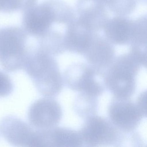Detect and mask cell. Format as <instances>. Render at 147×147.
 <instances>
[{"label": "cell", "instance_id": "1", "mask_svg": "<svg viewBox=\"0 0 147 147\" xmlns=\"http://www.w3.org/2000/svg\"><path fill=\"white\" fill-rule=\"evenodd\" d=\"M23 12V29L36 39L46 34L55 24L67 25L76 16L73 8L62 0H46Z\"/></svg>", "mask_w": 147, "mask_h": 147}, {"label": "cell", "instance_id": "2", "mask_svg": "<svg viewBox=\"0 0 147 147\" xmlns=\"http://www.w3.org/2000/svg\"><path fill=\"white\" fill-rule=\"evenodd\" d=\"M23 69L42 95L52 97L61 91L62 81L57 62L39 47L29 49Z\"/></svg>", "mask_w": 147, "mask_h": 147}, {"label": "cell", "instance_id": "3", "mask_svg": "<svg viewBox=\"0 0 147 147\" xmlns=\"http://www.w3.org/2000/svg\"><path fill=\"white\" fill-rule=\"evenodd\" d=\"M28 34L16 26L0 29V64L6 71L14 72L23 69L28 53Z\"/></svg>", "mask_w": 147, "mask_h": 147}, {"label": "cell", "instance_id": "4", "mask_svg": "<svg viewBox=\"0 0 147 147\" xmlns=\"http://www.w3.org/2000/svg\"><path fill=\"white\" fill-rule=\"evenodd\" d=\"M138 58L131 51L115 61L108 75L107 82L111 92L118 98L132 95L135 89V76L140 64Z\"/></svg>", "mask_w": 147, "mask_h": 147}, {"label": "cell", "instance_id": "5", "mask_svg": "<svg viewBox=\"0 0 147 147\" xmlns=\"http://www.w3.org/2000/svg\"><path fill=\"white\" fill-rule=\"evenodd\" d=\"M0 133L13 146L36 147V129L15 116H7L2 119Z\"/></svg>", "mask_w": 147, "mask_h": 147}, {"label": "cell", "instance_id": "6", "mask_svg": "<svg viewBox=\"0 0 147 147\" xmlns=\"http://www.w3.org/2000/svg\"><path fill=\"white\" fill-rule=\"evenodd\" d=\"M61 108L58 102L51 98H42L32 104L27 118L30 125L36 129H50L61 120Z\"/></svg>", "mask_w": 147, "mask_h": 147}, {"label": "cell", "instance_id": "7", "mask_svg": "<svg viewBox=\"0 0 147 147\" xmlns=\"http://www.w3.org/2000/svg\"><path fill=\"white\" fill-rule=\"evenodd\" d=\"M96 33L80 19H75L65 30V49L84 55Z\"/></svg>", "mask_w": 147, "mask_h": 147}, {"label": "cell", "instance_id": "8", "mask_svg": "<svg viewBox=\"0 0 147 147\" xmlns=\"http://www.w3.org/2000/svg\"><path fill=\"white\" fill-rule=\"evenodd\" d=\"M103 0H77L76 8L79 18L97 32L104 28L108 20Z\"/></svg>", "mask_w": 147, "mask_h": 147}, {"label": "cell", "instance_id": "9", "mask_svg": "<svg viewBox=\"0 0 147 147\" xmlns=\"http://www.w3.org/2000/svg\"><path fill=\"white\" fill-rule=\"evenodd\" d=\"M82 138L71 130L61 128L37 130V147L80 146Z\"/></svg>", "mask_w": 147, "mask_h": 147}, {"label": "cell", "instance_id": "10", "mask_svg": "<svg viewBox=\"0 0 147 147\" xmlns=\"http://www.w3.org/2000/svg\"><path fill=\"white\" fill-rule=\"evenodd\" d=\"M109 116L117 126L125 130L134 129L142 116L137 106L128 101H117L109 108Z\"/></svg>", "mask_w": 147, "mask_h": 147}, {"label": "cell", "instance_id": "11", "mask_svg": "<svg viewBox=\"0 0 147 147\" xmlns=\"http://www.w3.org/2000/svg\"><path fill=\"white\" fill-rule=\"evenodd\" d=\"M103 29L105 37L111 43L129 45L134 32V20L117 16L108 19Z\"/></svg>", "mask_w": 147, "mask_h": 147}, {"label": "cell", "instance_id": "12", "mask_svg": "<svg viewBox=\"0 0 147 147\" xmlns=\"http://www.w3.org/2000/svg\"><path fill=\"white\" fill-rule=\"evenodd\" d=\"M114 55L115 50L112 43L105 37L96 33L84 55L91 64L103 67L112 61Z\"/></svg>", "mask_w": 147, "mask_h": 147}, {"label": "cell", "instance_id": "13", "mask_svg": "<svg viewBox=\"0 0 147 147\" xmlns=\"http://www.w3.org/2000/svg\"><path fill=\"white\" fill-rule=\"evenodd\" d=\"M85 141L96 145L113 138L114 132L110 125L101 118L94 117L89 119L82 133Z\"/></svg>", "mask_w": 147, "mask_h": 147}, {"label": "cell", "instance_id": "14", "mask_svg": "<svg viewBox=\"0 0 147 147\" xmlns=\"http://www.w3.org/2000/svg\"><path fill=\"white\" fill-rule=\"evenodd\" d=\"M75 88L91 95H98L102 92L100 86L94 79V72L89 69H83V72L75 84Z\"/></svg>", "mask_w": 147, "mask_h": 147}, {"label": "cell", "instance_id": "15", "mask_svg": "<svg viewBox=\"0 0 147 147\" xmlns=\"http://www.w3.org/2000/svg\"><path fill=\"white\" fill-rule=\"evenodd\" d=\"M131 48L146 49L147 17L143 16L134 20L133 36L130 44Z\"/></svg>", "mask_w": 147, "mask_h": 147}, {"label": "cell", "instance_id": "16", "mask_svg": "<svg viewBox=\"0 0 147 147\" xmlns=\"http://www.w3.org/2000/svg\"><path fill=\"white\" fill-rule=\"evenodd\" d=\"M107 7L117 16L131 14L136 7L138 0H103Z\"/></svg>", "mask_w": 147, "mask_h": 147}, {"label": "cell", "instance_id": "17", "mask_svg": "<svg viewBox=\"0 0 147 147\" xmlns=\"http://www.w3.org/2000/svg\"><path fill=\"white\" fill-rule=\"evenodd\" d=\"M38 0H0V12H24L37 5Z\"/></svg>", "mask_w": 147, "mask_h": 147}, {"label": "cell", "instance_id": "18", "mask_svg": "<svg viewBox=\"0 0 147 147\" xmlns=\"http://www.w3.org/2000/svg\"><path fill=\"white\" fill-rule=\"evenodd\" d=\"M13 84L6 73L0 70V98L7 97L12 93Z\"/></svg>", "mask_w": 147, "mask_h": 147}, {"label": "cell", "instance_id": "19", "mask_svg": "<svg viewBox=\"0 0 147 147\" xmlns=\"http://www.w3.org/2000/svg\"><path fill=\"white\" fill-rule=\"evenodd\" d=\"M137 107L142 115H146V92L142 93L138 100Z\"/></svg>", "mask_w": 147, "mask_h": 147}]
</instances>
